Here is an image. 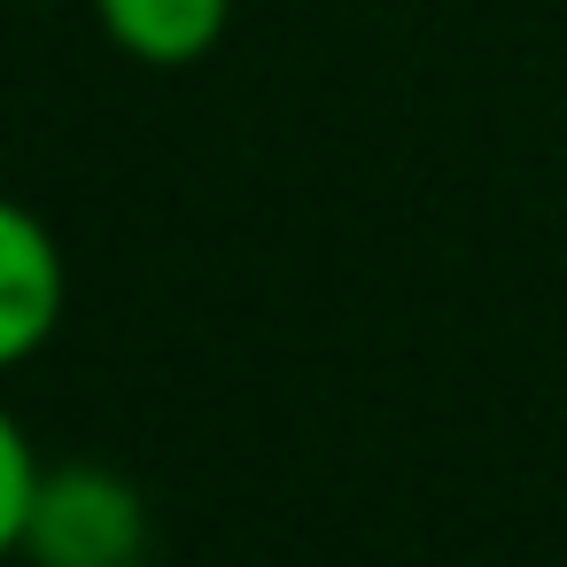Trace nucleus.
Masks as SVG:
<instances>
[{
  "mask_svg": "<svg viewBox=\"0 0 567 567\" xmlns=\"http://www.w3.org/2000/svg\"><path fill=\"white\" fill-rule=\"evenodd\" d=\"M40 451L24 435V420L0 404V559L24 551V528H32V497H40Z\"/></svg>",
  "mask_w": 567,
  "mask_h": 567,
  "instance_id": "nucleus-4",
  "label": "nucleus"
},
{
  "mask_svg": "<svg viewBox=\"0 0 567 567\" xmlns=\"http://www.w3.org/2000/svg\"><path fill=\"white\" fill-rule=\"evenodd\" d=\"M32 567H141L148 559V505L110 466H48L24 528Z\"/></svg>",
  "mask_w": 567,
  "mask_h": 567,
  "instance_id": "nucleus-1",
  "label": "nucleus"
},
{
  "mask_svg": "<svg viewBox=\"0 0 567 567\" xmlns=\"http://www.w3.org/2000/svg\"><path fill=\"white\" fill-rule=\"evenodd\" d=\"M102 40L148 71H187L226 40L234 0H86Z\"/></svg>",
  "mask_w": 567,
  "mask_h": 567,
  "instance_id": "nucleus-3",
  "label": "nucleus"
},
{
  "mask_svg": "<svg viewBox=\"0 0 567 567\" xmlns=\"http://www.w3.org/2000/svg\"><path fill=\"white\" fill-rule=\"evenodd\" d=\"M63 303H71V265L55 226L32 203L0 195V373L32 365L55 342Z\"/></svg>",
  "mask_w": 567,
  "mask_h": 567,
  "instance_id": "nucleus-2",
  "label": "nucleus"
}]
</instances>
